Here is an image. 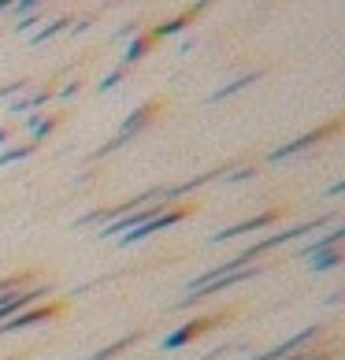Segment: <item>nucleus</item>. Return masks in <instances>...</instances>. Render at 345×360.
Here are the masks:
<instances>
[{"mask_svg":"<svg viewBox=\"0 0 345 360\" xmlns=\"http://www.w3.org/2000/svg\"><path fill=\"white\" fill-rule=\"evenodd\" d=\"M208 323H197V319H193V323H185L182 330H175V335H171L167 338V349H178V345L185 342V338H193V335H201V330H204Z\"/></svg>","mask_w":345,"mask_h":360,"instance_id":"obj_1","label":"nucleus"}]
</instances>
